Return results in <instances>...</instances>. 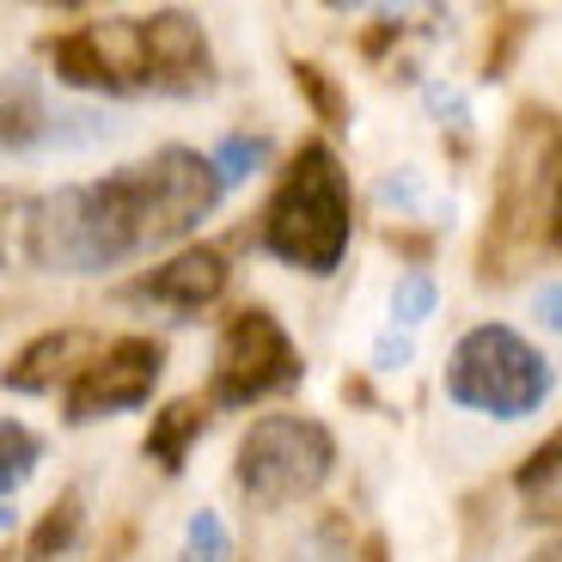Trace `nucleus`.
Here are the masks:
<instances>
[{
    "label": "nucleus",
    "mask_w": 562,
    "mask_h": 562,
    "mask_svg": "<svg viewBox=\"0 0 562 562\" xmlns=\"http://www.w3.org/2000/svg\"><path fill=\"white\" fill-rule=\"evenodd\" d=\"M221 178L196 147H159L92 183H61L31 202L25 257L56 276H99L154 245L190 239L221 209Z\"/></svg>",
    "instance_id": "1"
},
{
    "label": "nucleus",
    "mask_w": 562,
    "mask_h": 562,
    "mask_svg": "<svg viewBox=\"0 0 562 562\" xmlns=\"http://www.w3.org/2000/svg\"><path fill=\"white\" fill-rule=\"evenodd\" d=\"M355 239L349 171L324 140H300L263 209V245L300 276H337Z\"/></svg>",
    "instance_id": "2"
},
{
    "label": "nucleus",
    "mask_w": 562,
    "mask_h": 562,
    "mask_svg": "<svg viewBox=\"0 0 562 562\" xmlns=\"http://www.w3.org/2000/svg\"><path fill=\"white\" fill-rule=\"evenodd\" d=\"M550 385V361L507 324H471L447 355V397L459 409H477L495 422H526L544 409Z\"/></svg>",
    "instance_id": "3"
},
{
    "label": "nucleus",
    "mask_w": 562,
    "mask_h": 562,
    "mask_svg": "<svg viewBox=\"0 0 562 562\" xmlns=\"http://www.w3.org/2000/svg\"><path fill=\"white\" fill-rule=\"evenodd\" d=\"M330 471H337V435L312 416H294V409L257 416L233 452V483L257 507L312 502L330 483Z\"/></svg>",
    "instance_id": "4"
},
{
    "label": "nucleus",
    "mask_w": 562,
    "mask_h": 562,
    "mask_svg": "<svg viewBox=\"0 0 562 562\" xmlns=\"http://www.w3.org/2000/svg\"><path fill=\"white\" fill-rule=\"evenodd\" d=\"M306 361L300 342L288 337V324L269 306H245L226 318L221 342H214V373H209V409H245L263 397L300 385Z\"/></svg>",
    "instance_id": "5"
},
{
    "label": "nucleus",
    "mask_w": 562,
    "mask_h": 562,
    "mask_svg": "<svg viewBox=\"0 0 562 562\" xmlns=\"http://www.w3.org/2000/svg\"><path fill=\"white\" fill-rule=\"evenodd\" d=\"M159 373H166V342L159 337H116L99 349V361L68 385V422H99L123 416L154 397Z\"/></svg>",
    "instance_id": "6"
},
{
    "label": "nucleus",
    "mask_w": 562,
    "mask_h": 562,
    "mask_svg": "<svg viewBox=\"0 0 562 562\" xmlns=\"http://www.w3.org/2000/svg\"><path fill=\"white\" fill-rule=\"evenodd\" d=\"M49 74L74 92H140L135 19H99L49 37Z\"/></svg>",
    "instance_id": "7"
},
{
    "label": "nucleus",
    "mask_w": 562,
    "mask_h": 562,
    "mask_svg": "<svg viewBox=\"0 0 562 562\" xmlns=\"http://www.w3.org/2000/svg\"><path fill=\"white\" fill-rule=\"evenodd\" d=\"M140 37V92H171V99H196L214 86V49L196 13L166 7V13L135 19Z\"/></svg>",
    "instance_id": "8"
},
{
    "label": "nucleus",
    "mask_w": 562,
    "mask_h": 562,
    "mask_svg": "<svg viewBox=\"0 0 562 562\" xmlns=\"http://www.w3.org/2000/svg\"><path fill=\"white\" fill-rule=\"evenodd\" d=\"M99 361V337L80 330V324H61L49 337H31L25 349L7 361V392H25V397H43V392H68L86 367Z\"/></svg>",
    "instance_id": "9"
},
{
    "label": "nucleus",
    "mask_w": 562,
    "mask_h": 562,
    "mask_svg": "<svg viewBox=\"0 0 562 562\" xmlns=\"http://www.w3.org/2000/svg\"><path fill=\"white\" fill-rule=\"evenodd\" d=\"M226 276H233L226 251H214V245H183L178 257H166L159 269H147V276L135 281V294L159 300V306H171V312H202L226 294Z\"/></svg>",
    "instance_id": "10"
},
{
    "label": "nucleus",
    "mask_w": 562,
    "mask_h": 562,
    "mask_svg": "<svg viewBox=\"0 0 562 562\" xmlns=\"http://www.w3.org/2000/svg\"><path fill=\"white\" fill-rule=\"evenodd\" d=\"M49 99H43L37 74H7L0 80V159L37 154L49 147Z\"/></svg>",
    "instance_id": "11"
},
{
    "label": "nucleus",
    "mask_w": 562,
    "mask_h": 562,
    "mask_svg": "<svg viewBox=\"0 0 562 562\" xmlns=\"http://www.w3.org/2000/svg\"><path fill=\"white\" fill-rule=\"evenodd\" d=\"M209 397H171L166 409H159L154 422H147V440H140V452L159 464V471H183V459H190V447L202 440V428H209Z\"/></svg>",
    "instance_id": "12"
},
{
    "label": "nucleus",
    "mask_w": 562,
    "mask_h": 562,
    "mask_svg": "<svg viewBox=\"0 0 562 562\" xmlns=\"http://www.w3.org/2000/svg\"><path fill=\"white\" fill-rule=\"evenodd\" d=\"M80 532H86V502H80V490H61L56 502H49V514L31 526L25 562H68L74 544H80Z\"/></svg>",
    "instance_id": "13"
},
{
    "label": "nucleus",
    "mask_w": 562,
    "mask_h": 562,
    "mask_svg": "<svg viewBox=\"0 0 562 562\" xmlns=\"http://www.w3.org/2000/svg\"><path fill=\"white\" fill-rule=\"evenodd\" d=\"M514 490L532 502L538 520H562V428L538 452H526V464L514 471Z\"/></svg>",
    "instance_id": "14"
},
{
    "label": "nucleus",
    "mask_w": 562,
    "mask_h": 562,
    "mask_svg": "<svg viewBox=\"0 0 562 562\" xmlns=\"http://www.w3.org/2000/svg\"><path fill=\"white\" fill-rule=\"evenodd\" d=\"M37 459H43V440L31 435L19 416H0V502H7L19 483H31Z\"/></svg>",
    "instance_id": "15"
},
{
    "label": "nucleus",
    "mask_w": 562,
    "mask_h": 562,
    "mask_svg": "<svg viewBox=\"0 0 562 562\" xmlns=\"http://www.w3.org/2000/svg\"><path fill=\"white\" fill-rule=\"evenodd\" d=\"M178 562H233V532L214 507H196L183 520V544H178Z\"/></svg>",
    "instance_id": "16"
},
{
    "label": "nucleus",
    "mask_w": 562,
    "mask_h": 562,
    "mask_svg": "<svg viewBox=\"0 0 562 562\" xmlns=\"http://www.w3.org/2000/svg\"><path fill=\"white\" fill-rule=\"evenodd\" d=\"M263 159H269V135H226L209 154V166H214V178H221V190H233V183L257 178Z\"/></svg>",
    "instance_id": "17"
},
{
    "label": "nucleus",
    "mask_w": 562,
    "mask_h": 562,
    "mask_svg": "<svg viewBox=\"0 0 562 562\" xmlns=\"http://www.w3.org/2000/svg\"><path fill=\"white\" fill-rule=\"evenodd\" d=\"M440 306V288H435V276L428 269H409V276H397L392 281V324L397 330H416V324H428V312Z\"/></svg>",
    "instance_id": "18"
},
{
    "label": "nucleus",
    "mask_w": 562,
    "mask_h": 562,
    "mask_svg": "<svg viewBox=\"0 0 562 562\" xmlns=\"http://www.w3.org/2000/svg\"><path fill=\"white\" fill-rule=\"evenodd\" d=\"M294 80L306 86L312 111H318L324 123H342V128H349V99H342L337 86H330V80H324V74H318V61H294Z\"/></svg>",
    "instance_id": "19"
},
{
    "label": "nucleus",
    "mask_w": 562,
    "mask_h": 562,
    "mask_svg": "<svg viewBox=\"0 0 562 562\" xmlns=\"http://www.w3.org/2000/svg\"><path fill=\"white\" fill-rule=\"evenodd\" d=\"M25 209L31 202L19 190H0V269L13 263V239L25 245Z\"/></svg>",
    "instance_id": "20"
},
{
    "label": "nucleus",
    "mask_w": 562,
    "mask_h": 562,
    "mask_svg": "<svg viewBox=\"0 0 562 562\" xmlns=\"http://www.w3.org/2000/svg\"><path fill=\"white\" fill-rule=\"evenodd\" d=\"M422 104H428V111H435V123H452V128H464V92L459 86H447V80H428L422 86Z\"/></svg>",
    "instance_id": "21"
},
{
    "label": "nucleus",
    "mask_w": 562,
    "mask_h": 562,
    "mask_svg": "<svg viewBox=\"0 0 562 562\" xmlns=\"http://www.w3.org/2000/svg\"><path fill=\"white\" fill-rule=\"evenodd\" d=\"M288 562H349V550H342L337 526H318V532H312V538H306V544H300Z\"/></svg>",
    "instance_id": "22"
},
{
    "label": "nucleus",
    "mask_w": 562,
    "mask_h": 562,
    "mask_svg": "<svg viewBox=\"0 0 562 562\" xmlns=\"http://www.w3.org/2000/svg\"><path fill=\"white\" fill-rule=\"evenodd\" d=\"M373 367H380V373H397V367H409V337H404V330H385V337L373 342Z\"/></svg>",
    "instance_id": "23"
},
{
    "label": "nucleus",
    "mask_w": 562,
    "mask_h": 562,
    "mask_svg": "<svg viewBox=\"0 0 562 562\" xmlns=\"http://www.w3.org/2000/svg\"><path fill=\"white\" fill-rule=\"evenodd\" d=\"M532 312H538V324H544V330H562V281H544V288H538Z\"/></svg>",
    "instance_id": "24"
},
{
    "label": "nucleus",
    "mask_w": 562,
    "mask_h": 562,
    "mask_svg": "<svg viewBox=\"0 0 562 562\" xmlns=\"http://www.w3.org/2000/svg\"><path fill=\"white\" fill-rule=\"evenodd\" d=\"M544 239H550V251H562V166H557V178H550V202H544Z\"/></svg>",
    "instance_id": "25"
},
{
    "label": "nucleus",
    "mask_w": 562,
    "mask_h": 562,
    "mask_svg": "<svg viewBox=\"0 0 562 562\" xmlns=\"http://www.w3.org/2000/svg\"><path fill=\"white\" fill-rule=\"evenodd\" d=\"M526 562H562V538H557V544H538Z\"/></svg>",
    "instance_id": "26"
},
{
    "label": "nucleus",
    "mask_w": 562,
    "mask_h": 562,
    "mask_svg": "<svg viewBox=\"0 0 562 562\" xmlns=\"http://www.w3.org/2000/svg\"><path fill=\"white\" fill-rule=\"evenodd\" d=\"M7 532H13V507L0 502V538H7Z\"/></svg>",
    "instance_id": "27"
}]
</instances>
